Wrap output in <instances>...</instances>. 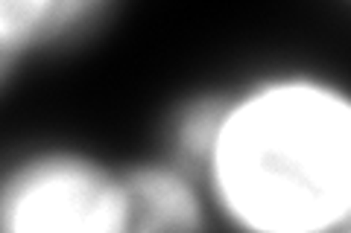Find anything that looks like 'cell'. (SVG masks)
<instances>
[{
	"label": "cell",
	"instance_id": "1",
	"mask_svg": "<svg viewBox=\"0 0 351 233\" xmlns=\"http://www.w3.org/2000/svg\"><path fill=\"white\" fill-rule=\"evenodd\" d=\"M205 178L246 233H339L351 221V96L284 79L234 99Z\"/></svg>",
	"mask_w": 351,
	"mask_h": 233
},
{
	"label": "cell",
	"instance_id": "5",
	"mask_svg": "<svg viewBox=\"0 0 351 233\" xmlns=\"http://www.w3.org/2000/svg\"><path fill=\"white\" fill-rule=\"evenodd\" d=\"M232 105L234 99L228 96H202L184 105L179 120H176V152H179V166L184 172L208 175L214 146Z\"/></svg>",
	"mask_w": 351,
	"mask_h": 233
},
{
	"label": "cell",
	"instance_id": "2",
	"mask_svg": "<svg viewBox=\"0 0 351 233\" xmlns=\"http://www.w3.org/2000/svg\"><path fill=\"white\" fill-rule=\"evenodd\" d=\"M120 213V172L71 149L29 154L0 190V233H117Z\"/></svg>",
	"mask_w": 351,
	"mask_h": 233
},
{
	"label": "cell",
	"instance_id": "6",
	"mask_svg": "<svg viewBox=\"0 0 351 233\" xmlns=\"http://www.w3.org/2000/svg\"><path fill=\"white\" fill-rule=\"evenodd\" d=\"M339 233H351V221H348V225H346L343 230H339Z\"/></svg>",
	"mask_w": 351,
	"mask_h": 233
},
{
	"label": "cell",
	"instance_id": "3",
	"mask_svg": "<svg viewBox=\"0 0 351 233\" xmlns=\"http://www.w3.org/2000/svg\"><path fill=\"white\" fill-rule=\"evenodd\" d=\"M123 213L117 233H208V207L193 175L179 163L120 169Z\"/></svg>",
	"mask_w": 351,
	"mask_h": 233
},
{
	"label": "cell",
	"instance_id": "4",
	"mask_svg": "<svg viewBox=\"0 0 351 233\" xmlns=\"http://www.w3.org/2000/svg\"><path fill=\"white\" fill-rule=\"evenodd\" d=\"M108 12L103 3H38V0H6L0 3V73L9 79L15 59L24 53L68 38L91 20Z\"/></svg>",
	"mask_w": 351,
	"mask_h": 233
}]
</instances>
